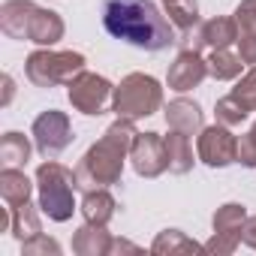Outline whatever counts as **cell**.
I'll use <instances>...</instances> for the list:
<instances>
[{
  "mask_svg": "<svg viewBox=\"0 0 256 256\" xmlns=\"http://www.w3.org/2000/svg\"><path fill=\"white\" fill-rule=\"evenodd\" d=\"M102 28L114 40L145 52H163L178 42V28L151 0H106Z\"/></svg>",
  "mask_w": 256,
  "mask_h": 256,
  "instance_id": "1",
  "label": "cell"
},
{
  "mask_svg": "<svg viewBox=\"0 0 256 256\" xmlns=\"http://www.w3.org/2000/svg\"><path fill=\"white\" fill-rule=\"evenodd\" d=\"M136 139V126L130 118H118L108 130L100 136V142H94L84 157L76 166V184L78 190H100V187H112L120 181L124 175V160L133 148Z\"/></svg>",
  "mask_w": 256,
  "mask_h": 256,
  "instance_id": "2",
  "label": "cell"
},
{
  "mask_svg": "<svg viewBox=\"0 0 256 256\" xmlns=\"http://www.w3.org/2000/svg\"><path fill=\"white\" fill-rule=\"evenodd\" d=\"M76 172L60 166L58 160H48L36 169V193H40V211L54 220L66 223L76 211Z\"/></svg>",
  "mask_w": 256,
  "mask_h": 256,
  "instance_id": "3",
  "label": "cell"
},
{
  "mask_svg": "<svg viewBox=\"0 0 256 256\" xmlns=\"http://www.w3.org/2000/svg\"><path fill=\"white\" fill-rule=\"evenodd\" d=\"M160 106H163V88L154 76H145V72L124 76L112 94V112L118 118L139 120V118L154 114Z\"/></svg>",
  "mask_w": 256,
  "mask_h": 256,
  "instance_id": "4",
  "label": "cell"
},
{
  "mask_svg": "<svg viewBox=\"0 0 256 256\" xmlns=\"http://www.w3.org/2000/svg\"><path fill=\"white\" fill-rule=\"evenodd\" d=\"M84 70L82 52H54V48H36L24 60V72L36 88H58L70 84Z\"/></svg>",
  "mask_w": 256,
  "mask_h": 256,
  "instance_id": "5",
  "label": "cell"
},
{
  "mask_svg": "<svg viewBox=\"0 0 256 256\" xmlns=\"http://www.w3.org/2000/svg\"><path fill=\"white\" fill-rule=\"evenodd\" d=\"M112 94H114L112 82H108L106 76H96V72H88V70H82V72L66 84V96H70L72 108L82 112V114H90V118H94V114H102V112L108 108Z\"/></svg>",
  "mask_w": 256,
  "mask_h": 256,
  "instance_id": "6",
  "label": "cell"
},
{
  "mask_svg": "<svg viewBox=\"0 0 256 256\" xmlns=\"http://www.w3.org/2000/svg\"><path fill=\"white\" fill-rule=\"evenodd\" d=\"M30 136H34L36 151H40L46 160H54V157H58L60 151H66L70 142H72V124H70L66 112L48 108V112H42V114L34 120Z\"/></svg>",
  "mask_w": 256,
  "mask_h": 256,
  "instance_id": "7",
  "label": "cell"
},
{
  "mask_svg": "<svg viewBox=\"0 0 256 256\" xmlns=\"http://www.w3.org/2000/svg\"><path fill=\"white\" fill-rule=\"evenodd\" d=\"M196 154L205 166L211 169H223L229 163H238V139L229 133V126L223 124H214V126H205L196 139Z\"/></svg>",
  "mask_w": 256,
  "mask_h": 256,
  "instance_id": "8",
  "label": "cell"
},
{
  "mask_svg": "<svg viewBox=\"0 0 256 256\" xmlns=\"http://www.w3.org/2000/svg\"><path fill=\"white\" fill-rule=\"evenodd\" d=\"M130 160L139 178H157L169 169L166 160V139L160 133H136L133 148H130Z\"/></svg>",
  "mask_w": 256,
  "mask_h": 256,
  "instance_id": "9",
  "label": "cell"
},
{
  "mask_svg": "<svg viewBox=\"0 0 256 256\" xmlns=\"http://www.w3.org/2000/svg\"><path fill=\"white\" fill-rule=\"evenodd\" d=\"M205 76H208V60H202L196 48H184V52H178V58L172 60V66H169V72H166V82H169L172 90L184 94V90L199 88V84L205 82Z\"/></svg>",
  "mask_w": 256,
  "mask_h": 256,
  "instance_id": "10",
  "label": "cell"
},
{
  "mask_svg": "<svg viewBox=\"0 0 256 256\" xmlns=\"http://www.w3.org/2000/svg\"><path fill=\"white\" fill-rule=\"evenodd\" d=\"M64 18L54 12V10H42V6H34L30 12V22H28V36L30 42L42 46V48H52L54 42L64 40Z\"/></svg>",
  "mask_w": 256,
  "mask_h": 256,
  "instance_id": "11",
  "label": "cell"
},
{
  "mask_svg": "<svg viewBox=\"0 0 256 256\" xmlns=\"http://www.w3.org/2000/svg\"><path fill=\"white\" fill-rule=\"evenodd\" d=\"M232 42H238V22L217 16V18H208L205 24H199L193 48H211L214 52V48H226Z\"/></svg>",
  "mask_w": 256,
  "mask_h": 256,
  "instance_id": "12",
  "label": "cell"
},
{
  "mask_svg": "<svg viewBox=\"0 0 256 256\" xmlns=\"http://www.w3.org/2000/svg\"><path fill=\"white\" fill-rule=\"evenodd\" d=\"M166 124H169V130H178V133H187V136H199L205 130L199 102L184 100V96H178L166 106Z\"/></svg>",
  "mask_w": 256,
  "mask_h": 256,
  "instance_id": "13",
  "label": "cell"
},
{
  "mask_svg": "<svg viewBox=\"0 0 256 256\" xmlns=\"http://www.w3.org/2000/svg\"><path fill=\"white\" fill-rule=\"evenodd\" d=\"M112 241L114 238L106 232V226L84 223L72 235V253H78V256H108L112 253Z\"/></svg>",
  "mask_w": 256,
  "mask_h": 256,
  "instance_id": "14",
  "label": "cell"
},
{
  "mask_svg": "<svg viewBox=\"0 0 256 256\" xmlns=\"http://www.w3.org/2000/svg\"><path fill=\"white\" fill-rule=\"evenodd\" d=\"M34 6H36L34 0H6V4L0 6V30L10 40H24Z\"/></svg>",
  "mask_w": 256,
  "mask_h": 256,
  "instance_id": "15",
  "label": "cell"
},
{
  "mask_svg": "<svg viewBox=\"0 0 256 256\" xmlns=\"http://www.w3.org/2000/svg\"><path fill=\"white\" fill-rule=\"evenodd\" d=\"M114 196L108 193V187H100V190H88L84 199H82V217L84 223H100L106 226L112 217H114Z\"/></svg>",
  "mask_w": 256,
  "mask_h": 256,
  "instance_id": "16",
  "label": "cell"
},
{
  "mask_svg": "<svg viewBox=\"0 0 256 256\" xmlns=\"http://www.w3.org/2000/svg\"><path fill=\"white\" fill-rule=\"evenodd\" d=\"M166 139V160H169V172L172 175H187L193 169V148H190V136L187 133H178L172 130Z\"/></svg>",
  "mask_w": 256,
  "mask_h": 256,
  "instance_id": "17",
  "label": "cell"
},
{
  "mask_svg": "<svg viewBox=\"0 0 256 256\" xmlns=\"http://www.w3.org/2000/svg\"><path fill=\"white\" fill-rule=\"evenodd\" d=\"M30 190H34V184L22 169H4L0 172V196H4V202L10 208L30 202Z\"/></svg>",
  "mask_w": 256,
  "mask_h": 256,
  "instance_id": "18",
  "label": "cell"
},
{
  "mask_svg": "<svg viewBox=\"0 0 256 256\" xmlns=\"http://www.w3.org/2000/svg\"><path fill=\"white\" fill-rule=\"evenodd\" d=\"M30 160V142L24 133H4V139H0V163H4V169H22L28 166Z\"/></svg>",
  "mask_w": 256,
  "mask_h": 256,
  "instance_id": "19",
  "label": "cell"
},
{
  "mask_svg": "<svg viewBox=\"0 0 256 256\" xmlns=\"http://www.w3.org/2000/svg\"><path fill=\"white\" fill-rule=\"evenodd\" d=\"M205 250V244H196L193 238H187L181 229H163L154 244H151V253L157 256H172V253H199Z\"/></svg>",
  "mask_w": 256,
  "mask_h": 256,
  "instance_id": "20",
  "label": "cell"
},
{
  "mask_svg": "<svg viewBox=\"0 0 256 256\" xmlns=\"http://www.w3.org/2000/svg\"><path fill=\"white\" fill-rule=\"evenodd\" d=\"M244 66H247V64L241 60V54H232V52H226V48H214L211 58H208V76H214L217 82H232V78H238Z\"/></svg>",
  "mask_w": 256,
  "mask_h": 256,
  "instance_id": "21",
  "label": "cell"
},
{
  "mask_svg": "<svg viewBox=\"0 0 256 256\" xmlns=\"http://www.w3.org/2000/svg\"><path fill=\"white\" fill-rule=\"evenodd\" d=\"M244 223H247V208L241 202H226L214 211V232H220V235H238L241 238Z\"/></svg>",
  "mask_w": 256,
  "mask_h": 256,
  "instance_id": "22",
  "label": "cell"
},
{
  "mask_svg": "<svg viewBox=\"0 0 256 256\" xmlns=\"http://www.w3.org/2000/svg\"><path fill=\"white\" fill-rule=\"evenodd\" d=\"M163 6H166V16L172 18V24L178 28L181 36H190L196 22H199V6H196V0H163Z\"/></svg>",
  "mask_w": 256,
  "mask_h": 256,
  "instance_id": "23",
  "label": "cell"
},
{
  "mask_svg": "<svg viewBox=\"0 0 256 256\" xmlns=\"http://www.w3.org/2000/svg\"><path fill=\"white\" fill-rule=\"evenodd\" d=\"M10 232H12L18 241L36 238V235L42 232V226H40V214H36V208H34L30 202L12 208V229H10Z\"/></svg>",
  "mask_w": 256,
  "mask_h": 256,
  "instance_id": "24",
  "label": "cell"
},
{
  "mask_svg": "<svg viewBox=\"0 0 256 256\" xmlns=\"http://www.w3.org/2000/svg\"><path fill=\"white\" fill-rule=\"evenodd\" d=\"M214 114H217V124H223V126H238L250 112L229 94V96H223V100H217V106H214Z\"/></svg>",
  "mask_w": 256,
  "mask_h": 256,
  "instance_id": "25",
  "label": "cell"
},
{
  "mask_svg": "<svg viewBox=\"0 0 256 256\" xmlns=\"http://www.w3.org/2000/svg\"><path fill=\"white\" fill-rule=\"evenodd\" d=\"M232 96H235L247 112H256V66H250V70L238 78V84L232 88Z\"/></svg>",
  "mask_w": 256,
  "mask_h": 256,
  "instance_id": "26",
  "label": "cell"
},
{
  "mask_svg": "<svg viewBox=\"0 0 256 256\" xmlns=\"http://www.w3.org/2000/svg\"><path fill=\"white\" fill-rule=\"evenodd\" d=\"M22 253L24 256H42V253H60V244L54 241V238H48V235H36V238H28V241H22Z\"/></svg>",
  "mask_w": 256,
  "mask_h": 256,
  "instance_id": "27",
  "label": "cell"
},
{
  "mask_svg": "<svg viewBox=\"0 0 256 256\" xmlns=\"http://www.w3.org/2000/svg\"><path fill=\"white\" fill-rule=\"evenodd\" d=\"M238 34H256V0H241L235 10Z\"/></svg>",
  "mask_w": 256,
  "mask_h": 256,
  "instance_id": "28",
  "label": "cell"
},
{
  "mask_svg": "<svg viewBox=\"0 0 256 256\" xmlns=\"http://www.w3.org/2000/svg\"><path fill=\"white\" fill-rule=\"evenodd\" d=\"M238 163L247 169H256V124L250 126V133L238 139Z\"/></svg>",
  "mask_w": 256,
  "mask_h": 256,
  "instance_id": "29",
  "label": "cell"
},
{
  "mask_svg": "<svg viewBox=\"0 0 256 256\" xmlns=\"http://www.w3.org/2000/svg\"><path fill=\"white\" fill-rule=\"evenodd\" d=\"M238 244H241V238H238V235H220V232H214V235H211V241H205V253L229 256V253H235V250H238Z\"/></svg>",
  "mask_w": 256,
  "mask_h": 256,
  "instance_id": "30",
  "label": "cell"
},
{
  "mask_svg": "<svg viewBox=\"0 0 256 256\" xmlns=\"http://www.w3.org/2000/svg\"><path fill=\"white\" fill-rule=\"evenodd\" d=\"M238 54L247 66H256V34H238Z\"/></svg>",
  "mask_w": 256,
  "mask_h": 256,
  "instance_id": "31",
  "label": "cell"
},
{
  "mask_svg": "<svg viewBox=\"0 0 256 256\" xmlns=\"http://www.w3.org/2000/svg\"><path fill=\"white\" fill-rule=\"evenodd\" d=\"M241 241L256 250V217H247V223H244V229H241Z\"/></svg>",
  "mask_w": 256,
  "mask_h": 256,
  "instance_id": "32",
  "label": "cell"
},
{
  "mask_svg": "<svg viewBox=\"0 0 256 256\" xmlns=\"http://www.w3.org/2000/svg\"><path fill=\"white\" fill-rule=\"evenodd\" d=\"M112 253H139V247H136V244H130V241L114 238V241H112Z\"/></svg>",
  "mask_w": 256,
  "mask_h": 256,
  "instance_id": "33",
  "label": "cell"
},
{
  "mask_svg": "<svg viewBox=\"0 0 256 256\" xmlns=\"http://www.w3.org/2000/svg\"><path fill=\"white\" fill-rule=\"evenodd\" d=\"M4 106H10V100H12V94H16V82H12V76H4Z\"/></svg>",
  "mask_w": 256,
  "mask_h": 256,
  "instance_id": "34",
  "label": "cell"
}]
</instances>
